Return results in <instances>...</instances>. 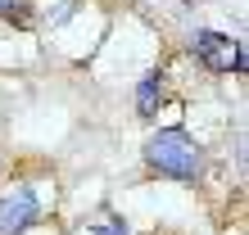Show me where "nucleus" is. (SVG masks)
I'll use <instances>...</instances> for the list:
<instances>
[{
	"instance_id": "obj_1",
	"label": "nucleus",
	"mask_w": 249,
	"mask_h": 235,
	"mask_svg": "<svg viewBox=\"0 0 249 235\" xmlns=\"http://www.w3.org/2000/svg\"><path fill=\"white\" fill-rule=\"evenodd\" d=\"M145 163H150L159 176H172V181H199L204 176V150L199 140L190 136L186 127H159L145 140Z\"/></svg>"
},
{
	"instance_id": "obj_2",
	"label": "nucleus",
	"mask_w": 249,
	"mask_h": 235,
	"mask_svg": "<svg viewBox=\"0 0 249 235\" xmlns=\"http://www.w3.org/2000/svg\"><path fill=\"white\" fill-rule=\"evenodd\" d=\"M190 50H195L199 68L209 72H245V41H236L231 32H213V27H199L190 36Z\"/></svg>"
},
{
	"instance_id": "obj_3",
	"label": "nucleus",
	"mask_w": 249,
	"mask_h": 235,
	"mask_svg": "<svg viewBox=\"0 0 249 235\" xmlns=\"http://www.w3.org/2000/svg\"><path fill=\"white\" fill-rule=\"evenodd\" d=\"M41 213H46V203H41V190L32 181L9 185L5 195H0V235H23Z\"/></svg>"
},
{
	"instance_id": "obj_4",
	"label": "nucleus",
	"mask_w": 249,
	"mask_h": 235,
	"mask_svg": "<svg viewBox=\"0 0 249 235\" xmlns=\"http://www.w3.org/2000/svg\"><path fill=\"white\" fill-rule=\"evenodd\" d=\"M163 104H168V77H163L159 68H150V72L136 82V100H131V109H136L141 122H154Z\"/></svg>"
},
{
	"instance_id": "obj_5",
	"label": "nucleus",
	"mask_w": 249,
	"mask_h": 235,
	"mask_svg": "<svg viewBox=\"0 0 249 235\" xmlns=\"http://www.w3.org/2000/svg\"><path fill=\"white\" fill-rule=\"evenodd\" d=\"M91 235H131V231H127V222H123L118 213H109V217H105V222H100Z\"/></svg>"
}]
</instances>
